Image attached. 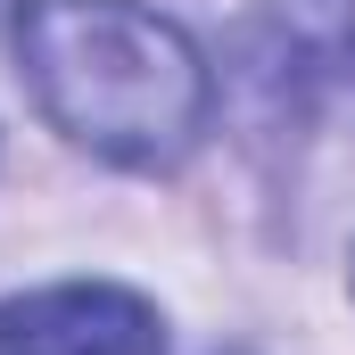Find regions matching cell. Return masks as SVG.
<instances>
[{"label":"cell","instance_id":"6da1fadb","mask_svg":"<svg viewBox=\"0 0 355 355\" xmlns=\"http://www.w3.org/2000/svg\"><path fill=\"white\" fill-rule=\"evenodd\" d=\"M8 50L33 107L124 174L182 166L215 116L198 42L141 0H17Z\"/></svg>","mask_w":355,"mask_h":355},{"label":"cell","instance_id":"7a4b0ae2","mask_svg":"<svg viewBox=\"0 0 355 355\" xmlns=\"http://www.w3.org/2000/svg\"><path fill=\"white\" fill-rule=\"evenodd\" d=\"M0 355H166V322L141 289L50 281L0 297Z\"/></svg>","mask_w":355,"mask_h":355}]
</instances>
